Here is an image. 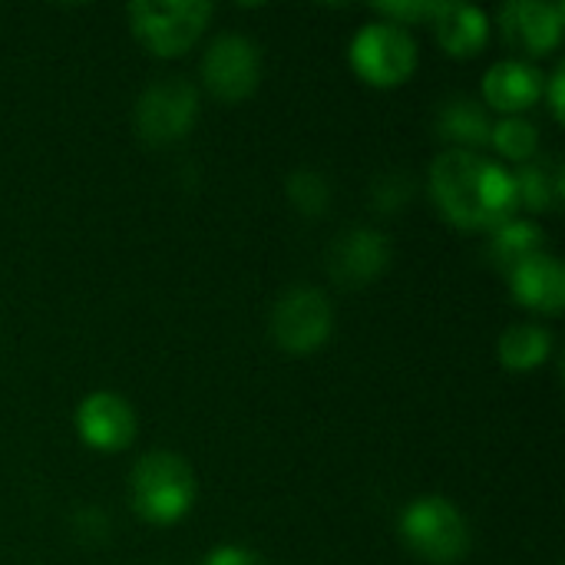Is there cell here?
<instances>
[{
    "mask_svg": "<svg viewBox=\"0 0 565 565\" xmlns=\"http://www.w3.org/2000/svg\"><path fill=\"white\" fill-rule=\"evenodd\" d=\"M430 195L444 218L460 228H497L510 222L520 205L516 179L467 149H450L434 162Z\"/></svg>",
    "mask_w": 565,
    "mask_h": 565,
    "instance_id": "cell-1",
    "label": "cell"
},
{
    "mask_svg": "<svg viewBox=\"0 0 565 565\" xmlns=\"http://www.w3.org/2000/svg\"><path fill=\"white\" fill-rule=\"evenodd\" d=\"M129 497H132V510L146 523L169 526L179 523L195 503V477L189 463L179 460L175 454H149L132 470Z\"/></svg>",
    "mask_w": 565,
    "mask_h": 565,
    "instance_id": "cell-2",
    "label": "cell"
},
{
    "mask_svg": "<svg viewBox=\"0 0 565 565\" xmlns=\"http://www.w3.org/2000/svg\"><path fill=\"white\" fill-rule=\"evenodd\" d=\"M404 543L414 556L434 565L460 563L470 553L467 516L444 497H420L401 516Z\"/></svg>",
    "mask_w": 565,
    "mask_h": 565,
    "instance_id": "cell-3",
    "label": "cell"
},
{
    "mask_svg": "<svg viewBox=\"0 0 565 565\" xmlns=\"http://www.w3.org/2000/svg\"><path fill=\"white\" fill-rule=\"evenodd\" d=\"M209 17H212V7L199 0H142L129 7L132 33L156 56L185 53L205 30Z\"/></svg>",
    "mask_w": 565,
    "mask_h": 565,
    "instance_id": "cell-4",
    "label": "cell"
},
{
    "mask_svg": "<svg viewBox=\"0 0 565 565\" xmlns=\"http://www.w3.org/2000/svg\"><path fill=\"white\" fill-rule=\"evenodd\" d=\"M351 63L371 86H397L411 79L417 66V46L414 36L404 30V23H367L358 30L351 43Z\"/></svg>",
    "mask_w": 565,
    "mask_h": 565,
    "instance_id": "cell-5",
    "label": "cell"
},
{
    "mask_svg": "<svg viewBox=\"0 0 565 565\" xmlns=\"http://www.w3.org/2000/svg\"><path fill=\"white\" fill-rule=\"evenodd\" d=\"M199 116V96L195 86L182 76L156 79L146 86V93L136 103V132L149 146H169L185 139Z\"/></svg>",
    "mask_w": 565,
    "mask_h": 565,
    "instance_id": "cell-6",
    "label": "cell"
},
{
    "mask_svg": "<svg viewBox=\"0 0 565 565\" xmlns=\"http://www.w3.org/2000/svg\"><path fill=\"white\" fill-rule=\"evenodd\" d=\"M334 328V308L318 288H291L271 315V334L278 348L291 354L318 351Z\"/></svg>",
    "mask_w": 565,
    "mask_h": 565,
    "instance_id": "cell-7",
    "label": "cell"
},
{
    "mask_svg": "<svg viewBox=\"0 0 565 565\" xmlns=\"http://www.w3.org/2000/svg\"><path fill=\"white\" fill-rule=\"evenodd\" d=\"M202 79H205L209 93L225 103H238V99L252 96L262 79L258 46L238 33L218 36L202 60Z\"/></svg>",
    "mask_w": 565,
    "mask_h": 565,
    "instance_id": "cell-8",
    "label": "cell"
},
{
    "mask_svg": "<svg viewBox=\"0 0 565 565\" xmlns=\"http://www.w3.org/2000/svg\"><path fill=\"white\" fill-rule=\"evenodd\" d=\"M391 265V245L374 228H348L328 248V268L338 285L364 288L381 278Z\"/></svg>",
    "mask_w": 565,
    "mask_h": 565,
    "instance_id": "cell-9",
    "label": "cell"
},
{
    "mask_svg": "<svg viewBox=\"0 0 565 565\" xmlns=\"http://www.w3.org/2000/svg\"><path fill=\"white\" fill-rule=\"evenodd\" d=\"M76 430L83 437V444H89L93 450L113 454L132 444L136 437V414L132 407L113 394V391H96L89 394L79 411H76Z\"/></svg>",
    "mask_w": 565,
    "mask_h": 565,
    "instance_id": "cell-10",
    "label": "cell"
},
{
    "mask_svg": "<svg viewBox=\"0 0 565 565\" xmlns=\"http://www.w3.org/2000/svg\"><path fill=\"white\" fill-rule=\"evenodd\" d=\"M563 3H533V0H520V3H507L500 10V26L507 43H513L516 50L530 53V56H543L550 50L559 46L563 40Z\"/></svg>",
    "mask_w": 565,
    "mask_h": 565,
    "instance_id": "cell-11",
    "label": "cell"
},
{
    "mask_svg": "<svg viewBox=\"0 0 565 565\" xmlns=\"http://www.w3.org/2000/svg\"><path fill=\"white\" fill-rule=\"evenodd\" d=\"M510 288L513 298L523 308L543 311V315H556L565 305V271L559 258L540 252L533 258H526L520 268L510 271Z\"/></svg>",
    "mask_w": 565,
    "mask_h": 565,
    "instance_id": "cell-12",
    "label": "cell"
},
{
    "mask_svg": "<svg viewBox=\"0 0 565 565\" xmlns=\"http://www.w3.org/2000/svg\"><path fill=\"white\" fill-rule=\"evenodd\" d=\"M543 93V73L526 60H503L483 79V96L500 113H523Z\"/></svg>",
    "mask_w": 565,
    "mask_h": 565,
    "instance_id": "cell-13",
    "label": "cell"
},
{
    "mask_svg": "<svg viewBox=\"0 0 565 565\" xmlns=\"http://www.w3.org/2000/svg\"><path fill=\"white\" fill-rule=\"evenodd\" d=\"M430 20H434L440 46L450 56H473L483 50V43L490 36L487 17L470 3H434Z\"/></svg>",
    "mask_w": 565,
    "mask_h": 565,
    "instance_id": "cell-14",
    "label": "cell"
},
{
    "mask_svg": "<svg viewBox=\"0 0 565 565\" xmlns=\"http://www.w3.org/2000/svg\"><path fill=\"white\" fill-rule=\"evenodd\" d=\"M516 179V195L523 205L536 212H556L565 199V169L556 156L533 159L520 169Z\"/></svg>",
    "mask_w": 565,
    "mask_h": 565,
    "instance_id": "cell-15",
    "label": "cell"
},
{
    "mask_svg": "<svg viewBox=\"0 0 565 565\" xmlns=\"http://www.w3.org/2000/svg\"><path fill=\"white\" fill-rule=\"evenodd\" d=\"M437 129H440V136L447 142H454V149L473 152V146L490 142L493 122H490V116L483 113L480 103H473V99H454V103L444 106V113L437 119Z\"/></svg>",
    "mask_w": 565,
    "mask_h": 565,
    "instance_id": "cell-16",
    "label": "cell"
},
{
    "mask_svg": "<svg viewBox=\"0 0 565 565\" xmlns=\"http://www.w3.org/2000/svg\"><path fill=\"white\" fill-rule=\"evenodd\" d=\"M546 245V235L540 225L533 222H520V218H510L503 225L493 228V242H490V258L497 268H503L507 275L513 268H520L526 258L540 255Z\"/></svg>",
    "mask_w": 565,
    "mask_h": 565,
    "instance_id": "cell-17",
    "label": "cell"
},
{
    "mask_svg": "<svg viewBox=\"0 0 565 565\" xmlns=\"http://www.w3.org/2000/svg\"><path fill=\"white\" fill-rule=\"evenodd\" d=\"M550 351H553V338L540 324H513L500 338V361L507 371L516 374L536 371L550 358Z\"/></svg>",
    "mask_w": 565,
    "mask_h": 565,
    "instance_id": "cell-18",
    "label": "cell"
},
{
    "mask_svg": "<svg viewBox=\"0 0 565 565\" xmlns=\"http://www.w3.org/2000/svg\"><path fill=\"white\" fill-rule=\"evenodd\" d=\"M490 142L500 156L513 159V162H530L536 159V149H540V136H536V126L520 119V116H510L503 122L493 126L490 132Z\"/></svg>",
    "mask_w": 565,
    "mask_h": 565,
    "instance_id": "cell-19",
    "label": "cell"
},
{
    "mask_svg": "<svg viewBox=\"0 0 565 565\" xmlns=\"http://www.w3.org/2000/svg\"><path fill=\"white\" fill-rule=\"evenodd\" d=\"M288 195H291V202H295V209L298 212H305V215H321L324 209H328V202H331V185H328V179L324 175H318V172H311V169H298L291 179H288Z\"/></svg>",
    "mask_w": 565,
    "mask_h": 565,
    "instance_id": "cell-20",
    "label": "cell"
},
{
    "mask_svg": "<svg viewBox=\"0 0 565 565\" xmlns=\"http://www.w3.org/2000/svg\"><path fill=\"white\" fill-rule=\"evenodd\" d=\"M404 199H411V179L404 175H387L374 185V202L384 209V212H394L404 205Z\"/></svg>",
    "mask_w": 565,
    "mask_h": 565,
    "instance_id": "cell-21",
    "label": "cell"
},
{
    "mask_svg": "<svg viewBox=\"0 0 565 565\" xmlns=\"http://www.w3.org/2000/svg\"><path fill=\"white\" fill-rule=\"evenodd\" d=\"M106 530H109V523H106V516H103L96 507H83V510L73 516V533H76L83 543H99V540H106Z\"/></svg>",
    "mask_w": 565,
    "mask_h": 565,
    "instance_id": "cell-22",
    "label": "cell"
},
{
    "mask_svg": "<svg viewBox=\"0 0 565 565\" xmlns=\"http://www.w3.org/2000/svg\"><path fill=\"white\" fill-rule=\"evenodd\" d=\"M202 565H265L258 553L245 550V546H218L205 556Z\"/></svg>",
    "mask_w": 565,
    "mask_h": 565,
    "instance_id": "cell-23",
    "label": "cell"
},
{
    "mask_svg": "<svg viewBox=\"0 0 565 565\" xmlns=\"http://www.w3.org/2000/svg\"><path fill=\"white\" fill-rule=\"evenodd\" d=\"M384 17H397V20H407V23H414V20H424V17H430L434 13V3H384V7H377Z\"/></svg>",
    "mask_w": 565,
    "mask_h": 565,
    "instance_id": "cell-24",
    "label": "cell"
},
{
    "mask_svg": "<svg viewBox=\"0 0 565 565\" xmlns=\"http://www.w3.org/2000/svg\"><path fill=\"white\" fill-rule=\"evenodd\" d=\"M563 79H565V70H559V73L553 76V113H556V119H563V116H565V106H563Z\"/></svg>",
    "mask_w": 565,
    "mask_h": 565,
    "instance_id": "cell-25",
    "label": "cell"
}]
</instances>
